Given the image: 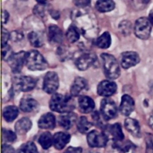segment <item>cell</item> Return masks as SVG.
<instances>
[{
	"mask_svg": "<svg viewBox=\"0 0 153 153\" xmlns=\"http://www.w3.org/2000/svg\"><path fill=\"white\" fill-rule=\"evenodd\" d=\"M49 108L52 111L58 113H68L72 112L75 108L74 100L72 97L55 94L49 101Z\"/></svg>",
	"mask_w": 153,
	"mask_h": 153,
	"instance_id": "1",
	"label": "cell"
},
{
	"mask_svg": "<svg viewBox=\"0 0 153 153\" xmlns=\"http://www.w3.org/2000/svg\"><path fill=\"white\" fill-rule=\"evenodd\" d=\"M103 70L106 78L110 80L117 79L120 75V69L118 61L111 54L102 53L101 55Z\"/></svg>",
	"mask_w": 153,
	"mask_h": 153,
	"instance_id": "2",
	"label": "cell"
},
{
	"mask_svg": "<svg viewBox=\"0 0 153 153\" xmlns=\"http://www.w3.org/2000/svg\"><path fill=\"white\" fill-rule=\"evenodd\" d=\"M25 65L28 70H44L47 68L48 63L46 59L37 50H31L26 52L25 55Z\"/></svg>",
	"mask_w": 153,
	"mask_h": 153,
	"instance_id": "3",
	"label": "cell"
},
{
	"mask_svg": "<svg viewBox=\"0 0 153 153\" xmlns=\"http://www.w3.org/2000/svg\"><path fill=\"white\" fill-rule=\"evenodd\" d=\"M152 31V24L146 17H140L136 21L134 25V33L136 36L142 40L149 37Z\"/></svg>",
	"mask_w": 153,
	"mask_h": 153,
	"instance_id": "4",
	"label": "cell"
},
{
	"mask_svg": "<svg viewBox=\"0 0 153 153\" xmlns=\"http://www.w3.org/2000/svg\"><path fill=\"white\" fill-rule=\"evenodd\" d=\"M88 143L92 148L105 147L107 145L108 138L104 132H100L97 130H94L88 132L87 136Z\"/></svg>",
	"mask_w": 153,
	"mask_h": 153,
	"instance_id": "5",
	"label": "cell"
},
{
	"mask_svg": "<svg viewBox=\"0 0 153 153\" xmlns=\"http://www.w3.org/2000/svg\"><path fill=\"white\" fill-rule=\"evenodd\" d=\"M59 87V79L55 72H48L44 76L43 89L49 94H54Z\"/></svg>",
	"mask_w": 153,
	"mask_h": 153,
	"instance_id": "6",
	"label": "cell"
},
{
	"mask_svg": "<svg viewBox=\"0 0 153 153\" xmlns=\"http://www.w3.org/2000/svg\"><path fill=\"white\" fill-rule=\"evenodd\" d=\"M100 111L106 121L116 117L117 114V108L113 100L110 99H104L102 100L100 105Z\"/></svg>",
	"mask_w": 153,
	"mask_h": 153,
	"instance_id": "7",
	"label": "cell"
},
{
	"mask_svg": "<svg viewBox=\"0 0 153 153\" xmlns=\"http://www.w3.org/2000/svg\"><path fill=\"white\" fill-rule=\"evenodd\" d=\"M103 129H104V133L107 136L108 138L109 139V137H111L114 143L123 141V140L125 139V136L122 131L121 126L119 123L105 126Z\"/></svg>",
	"mask_w": 153,
	"mask_h": 153,
	"instance_id": "8",
	"label": "cell"
},
{
	"mask_svg": "<svg viewBox=\"0 0 153 153\" xmlns=\"http://www.w3.org/2000/svg\"><path fill=\"white\" fill-rule=\"evenodd\" d=\"M97 61V56L93 52H85L76 60V66L79 70L84 71L91 67Z\"/></svg>",
	"mask_w": 153,
	"mask_h": 153,
	"instance_id": "9",
	"label": "cell"
},
{
	"mask_svg": "<svg viewBox=\"0 0 153 153\" xmlns=\"http://www.w3.org/2000/svg\"><path fill=\"white\" fill-rule=\"evenodd\" d=\"M36 81L29 76H20L14 80L15 89L22 92H28L34 89L36 86Z\"/></svg>",
	"mask_w": 153,
	"mask_h": 153,
	"instance_id": "10",
	"label": "cell"
},
{
	"mask_svg": "<svg viewBox=\"0 0 153 153\" xmlns=\"http://www.w3.org/2000/svg\"><path fill=\"white\" fill-rule=\"evenodd\" d=\"M25 55L26 52L22 51L18 53H13L7 61L11 70L14 73H19L22 70L24 64H25Z\"/></svg>",
	"mask_w": 153,
	"mask_h": 153,
	"instance_id": "11",
	"label": "cell"
},
{
	"mask_svg": "<svg viewBox=\"0 0 153 153\" xmlns=\"http://www.w3.org/2000/svg\"><path fill=\"white\" fill-rule=\"evenodd\" d=\"M117 87L116 83L111 80H104L100 82L97 87V93L100 96L108 97L116 93Z\"/></svg>",
	"mask_w": 153,
	"mask_h": 153,
	"instance_id": "12",
	"label": "cell"
},
{
	"mask_svg": "<svg viewBox=\"0 0 153 153\" xmlns=\"http://www.w3.org/2000/svg\"><path fill=\"white\" fill-rule=\"evenodd\" d=\"M120 64L124 69H129L140 62L139 55L135 52H125L120 55Z\"/></svg>",
	"mask_w": 153,
	"mask_h": 153,
	"instance_id": "13",
	"label": "cell"
},
{
	"mask_svg": "<svg viewBox=\"0 0 153 153\" xmlns=\"http://www.w3.org/2000/svg\"><path fill=\"white\" fill-rule=\"evenodd\" d=\"M134 109V101L129 95H123L120 105V111L124 116H128Z\"/></svg>",
	"mask_w": 153,
	"mask_h": 153,
	"instance_id": "14",
	"label": "cell"
},
{
	"mask_svg": "<svg viewBox=\"0 0 153 153\" xmlns=\"http://www.w3.org/2000/svg\"><path fill=\"white\" fill-rule=\"evenodd\" d=\"M48 40L52 44H59L63 40L62 30L56 25H49L48 28Z\"/></svg>",
	"mask_w": 153,
	"mask_h": 153,
	"instance_id": "15",
	"label": "cell"
},
{
	"mask_svg": "<svg viewBox=\"0 0 153 153\" xmlns=\"http://www.w3.org/2000/svg\"><path fill=\"white\" fill-rule=\"evenodd\" d=\"M88 88V82L82 77H77L75 79L71 88L70 93L72 97H78Z\"/></svg>",
	"mask_w": 153,
	"mask_h": 153,
	"instance_id": "16",
	"label": "cell"
},
{
	"mask_svg": "<svg viewBox=\"0 0 153 153\" xmlns=\"http://www.w3.org/2000/svg\"><path fill=\"white\" fill-rule=\"evenodd\" d=\"M77 121V116L73 112H68L61 115L58 119V123L60 126L64 129H70L74 126Z\"/></svg>",
	"mask_w": 153,
	"mask_h": 153,
	"instance_id": "17",
	"label": "cell"
},
{
	"mask_svg": "<svg viewBox=\"0 0 153 153\" xmlns=\"http://www.w3.org/2000/svg\"><path fill=\"white\" fill-rule=\"evenodd\" d=\"M70 134L67 132H57L53 136V145L57 149H64L66 145L70 142Z\"/></svg>",
	"mask_w": 153,
	"mask_h": 153,
	"instance_id": "18",
	"label": "cell"
},
{
	"mask_svg": "<svg viewBox=\"0 0 153 153\" xmlns=\"http://www.w3.org/2000/svg\"><path fill=\"white\" fill-rule=\"evenodd\" d=\"M19 108L23 112L30 113L35 111L38 108V103L34 99L29 97H25L21 100Z\"/></svg>",
	"mask_w": 153,
	"mask_h": 153,
	"instance_id": "19",
	"label": "cell"
},
{
	"mask_svg": "<svg viewBox=\"0 0 153 153\" xmlns=\"http://www.w3.org/2000/svg\"><path fill=\"white\" fill-rule=\"evenodd\" d=\"M79 107L82 113L88 114L95 108V103L92 98L88 96H81L79 98Z\"/></svg>",
	"mask_w": 153,
	"mask_h": 153,
	"instance_id": "20",
	"label": "cell"
},
{
	"mask_svg": "<svg viewBox=\"0 0 153 153\" xmlns=\"http://www.w3.org/2000/svg\"><path fill=\"white\" fill-rule=\"evenodd\" d=\"M38 126L43 129H52L55 126V117L52 113L43 114L38 120Z\"/></svg>",
	"mask_w": 153,
	"mask_h": 153,
	"instance_id": "21",
	"label": "cell"
},
{
	"mask_svg": "<svg viewBox=\"0 0 153 153\" xmlns=\"http://www.w3.org/2000/svg\"><path fill=\"white\" fill-rule=\"evenodd\" d=\"M32 126L31 120L28 117H22L15 124V131L19 134H24L28 132Z\"/></svg>",
	"mask_w": 153,
	"mask_h": 153,
	"instance_id": "22",
	"label": "cell"
},
{
	"mask_svg": "<svg viewBox=\"0 0 153 153\" xmlns=\"http://www.w3.org/2000/svg\"><path fill=\"white\" fill-rule=\"evenodd\" d=\"M125 127L127 131H129L133 136H135V137L140 136V125L136 120L131 119V118H128V119L126 120Z\"/></svg>",
	"mask_w": 153,
	"mask_h": 153,
	"instance_id": "23",
	"label": "cell"
},
{
	"mask_svg": "<svg viewBox=\"0 0 153 153\" xmlns=\"http://www.w3.org/2000/svg\"><path fill=\"white\" fill-rule=\"evenodd\" d=\"M28 38L31 46L34 47H40L43 46L44 43L43 34L39 31H32L29 32L28 34Z\"/></svg>",
	"mask_w": 153,
	"mask_h": 153,
	"instance_id": "24",
	"label": "cell"
},
{
	"mask_svg": "<svg viewBox=\"0 0 153 153\" xmlns=\"http://www.w3.org/2000/svg\"><path fill=\"white\" fill-rule=\"evenodd\" d=\"M19 109L14 105H9L4 108L3 111V117L7 122L10 123L14 120L18 116Z\"/></svg>",
	"mask_w": 153,
	"mask_h": 153,
	"instance_id": "25",
	"label": "cell"
},
{
	"mask_svg": "<svg viewBox=\"0 0 153 153\" xmlns=\"http://www.w3.org/2000/svg\"><path fill=\"white\" fill-rule=\"evenodd\" d=\"M95 43L96 45L100 49H108L111 43V37L110 33L105 31L102 35L97 37Z\"/></svg>",
	"mask_w": 153,
	"mask_h": 153,
	"instance_id": "26",
	"label": "cell"
},
{
	"mask_svg": "<svg viewBox=\"0 0 153 153\" xmlns=\"http://www.w3.org/2000/svg\"><path fill=\"white\" fill-rule=\"evenodd\" d=\"M96 8L100 12H108L115 7L114 1L112 0H99L96 2Z\"/></svg>",
	"mask_w": 153,
	"mask_h": 153,
	"instance_id": "27",
	"label": "cell"
},
{
	"mask_svg": "<svg viewBox=\"0 0 153 153\" xmlns=\"http://www.w3.org/2000/svg\"><path fill=\"white\" fill-rule=\"evenodd\" d=\"M39 143L44 149H48L53 145V137L50 132H43L39 137Z\"/></svg>",
	"mask_w": 153,
	"mask_h": 153,
	"instance_id": "28",
	"label": "cell"
},
{
	"mask_svg": "<svg viewBox=\"0 0 153 153\" xmlns=\"http://www.w3.org/2000/svg\"><path fill=\"white\" fill-rule=\"evenodd\" d=\"M66 37L70 43H75V42L78 41L80 37V34H79L78 27L74 25H70L66 33Z\"/></svg>",
	"mask_w": 153,
	"mask_h": 153,
	"instance_id": "29",
	"label": "cell"
},
{
	"mask_svg": "<svg viewBox=\"0 0 153 153\" xmlns=\"http://www.w3.org/2000/svg\"><path fill=\"white\" fill-rule=\"evenodd\" d=\"M92 127V123L88 120L86 117H81L77 122V128L82 134H85Z\"/></svg>",
	"mask_w": 153,
	"mask_h": 153,
	"instance_id": "30",
	"label": "cell"
},
{
	"mask_svg": "<svg viewBox=\"0 0 153 153\" xmlns=\"http://www.w3.org/2000/svg\"><path fill=\"white\" fill-rule=\"evenodd\" d=\"M17 153H38L37 146L33 142H27L18 149Z\"/></svg>",
	"mask_w": 153,
	"mask_h": 153,
	"instance_id": "31",
	"label": "cell"
},
{
	"mask_svg": "<svg viewBox=\"0 0 153 153\" xmlns=\"http://www.w3.org/2000/svg\"><path fill=\"white\" fill-rule=\"evenodd\" d=\"M133 144L129 141L123 142H117V143H114V146L117 149H120V151H123V152H126L132 147Z\"/></svg>",
	"mask_w": 153,
	"mask_h": 153,
	"instance_id": "32",
	"label": "cell"
},
{
	"mask_svg": "<svg viewBox=\"0 0 153 153\" xmlns=\"http://www.w3.org/2000/svg\"><path fill=\"white\" fill-rule=\"evenodd\" d=\"M13 54L11 47L9 45L6 44L1 46V57H2L3 60L7 61L13 55Z\"/></svg>",
	"mask_w": 153,
	"mask_h": 153,
	"instance_id": "33",
	"label": "cell"
},
{
	"mask_svg": "<svg viewBox=\"0 0 153 153\" xmlns=\"http://www.w3.org/2000/svg\"><path fill=\"white\" fill-rule=\"evenodd\" d=\"M2 136L4 140L5 141L9 142V143H12V142H13L16 139V134L12 131H10V130L3 129Z\"/></svg>",
	"mask_w": 153,
	"mask_h": 153,
	"instance_id": "34",
	"label": "cell"
},
{
	"mask_svg": "<svg viewBox=\"0 0 153 153\" xmlns=\"http://www.w3.org/2000/svg\"><path fill=\"white\" fill-rule=\"evenodd\" d=\"M119 28L121 32L123 33L125 35H127L130 33L131 29V24L128 21H123L119 25Z\"/></svg>",
	"mask_w": 153,
	"mask_h": 153,
	"instance_id": "35",
	"label": "cell"
},
{
	"mask_svg": "<svg viewBox=\"0 0 153 153\" xmlns=\"http://www.w3.org/2000/svg\"><path fill=\"white\" fill-rule=\"evenodd\" d=\"M146 153H153V134H146Z\"/></svg>",
	"mask_w": 153,
	"mask_h": 153,
	"instance_id": "36",
	"label": "cell"
},
{
	"mask_svg": "<svg viewBox=\"0 0 153 153\" xmlns=\"http://www.w3.org/2000/svg\"><path fill=\"white\" fill-rule=\"evenodd\" d=\"M10 37V34H9L8 31L4 28H1V46L7 44V40Z\"/></svg>",
	"mask_w": 153,
	"mask_h": 153,
	"instance_id": "37",
	"label": "cell"
},
{
	"mask_svg": "<svg viewBox=\"0 0 153 153\" xmlns=\"http://www.w3.org/2000/svg\"><path fill=\"white\" fill-rule=\"evenodd\" d=\"M23 37V34L19 31H14L10 34V38L13 40V41H18V40H21Z\"/></svg>",
	"mask_w": 153,
	"mask_h": 153,
	"instance_id": "38",
	"label": "cell"
},
{
	"mask_svg": "<svg viewBox=\"0 0 153 153\" xmlns=\"http://www.w3.org/2000/svg\"><path fill=\"white\" fill-rule=\"evenodd\" d=\"M1 153H15V151L10 145L3 144L1 146Z\"/></svg>",
	"mask_w": 153,
	"mask_h": 153,
	"instance_id": "39",
	"label": "cell"
},
{
	"mask_svg": "<svg viewBox=\"0 0 153 153\" xmlns=\"http://www.w3.org/2000/svg\"><path fill=\"white\" fill-rule=\"evenodd\" d=\"M64 153H82V149L81 147L70 146L66 149V151Z\"/></svg>",
	"mask_w": 153,
	"mask_h": 153,
	"instance_id": "40",
	"label": "cell"
},
{
	"mask_svg": "<svg viewBox=\"0 0 153 153\" xmlns=\"http://www.w3.org/2000/svg\"><path fill=\"white\" fill-rule=\"evenodd\" d=\"M75 4L78 6V7H84L85 6H88V4H91V1L88 0V1H74Z\"/></svg>",
	"mask_w": 153,
	"mask_h": 153,
	"instance_id": "41",
	"label": "cell"
},
{
	"mask_svg": "<svg viewBox=\"0 0 153 153\" xmlns=\"http://www.w3.org/2000/svg\"><path fill=\"white\" fill-rule=\"evenodd\" d=\"M9 18V14L7 13V11L6 10H2V13H1V22L2 23H6L8 20Z\"/></svg>",
	"mask_w": 153,
	"mask_h": 153,
	"instance_id": "42",
	"label": "cell"
},
{
	"mask_svg": "<svg viewBox=\"0 0 153 153\" xmlns=\"http://www.w3.org/2000/svg\"><path fill=\"white\" fill-rule=\"evenodd\" d=\"M149 20L150 22V23L153 25V9L150 11L149 14Z\"/></svg>",
	"mask_w": 153,
	"mask_h": 153,
	"instance_id": "43",
	"label": "cell"
},
{
	"mask_svg": "<svg viewBox=\"0 0 153 153\" xmlns=\"http://www.w3.org/2000/svg\"><path fill=\"white\" fill-rule=\"evenodd\" d=\"M149 126H150L151 128L153 129V114H152V116H151L150 118H149Z\"/></svg>",
	"mask_w": 153,
	"mask_h": 153,
	"instance_id": "44",
	"label": "cell"
}]
</instances>
